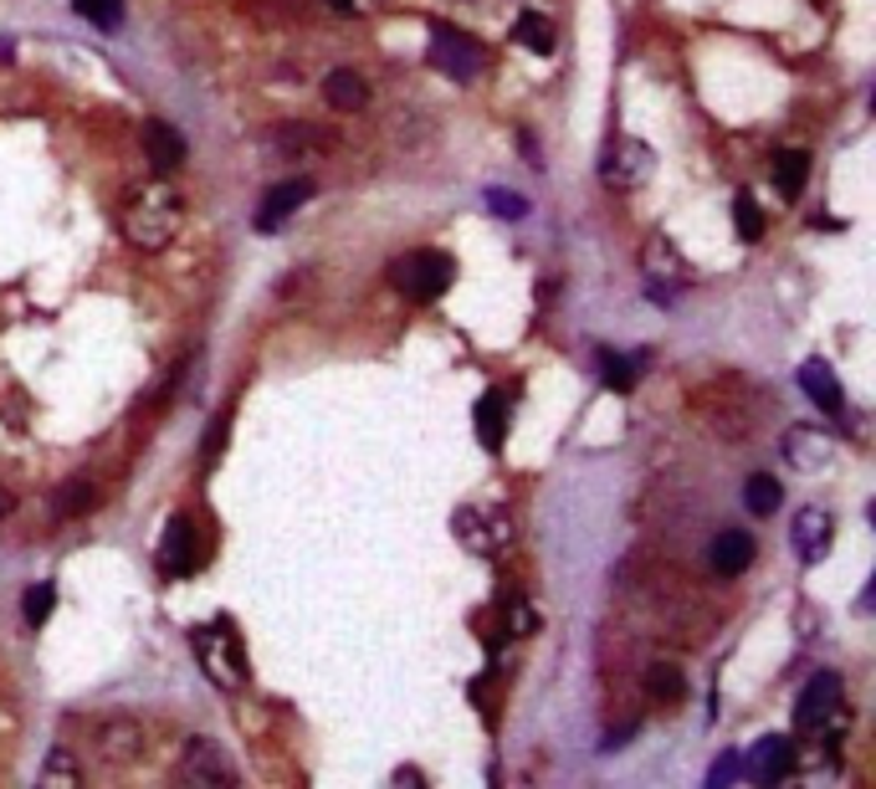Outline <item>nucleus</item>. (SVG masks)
<instances>
[{
  "label": "nucleus",
  "mask_w": 876,
  "mask_h": 789,
  "mask_svg": "<svg viewBox=\"0 0 876 789\" xmlns=\"http://www.w3.org/2000/svg\"><path fill=\"white\" fill-rule=\"evenodd\" d=\"M179 216H185V200H179V190L169 185V175H160V179L134 185V190L123 195L119 231H123L129 246H139V252H164L179 231Z\"/></svg>",
  "instance_id": "nucleus-1"
},
{
  "label": "nucleus",
  "mask_w": 876,
  "mask_h": 789,
  "mask_svg": "<svg viewBox=\"0 0 876 789\" xmlns=\"http://www.w3.org/2000/svg\"><path fill=\"white\" fill-rule=\"evenodd\" d=\"M190 646H195L200 671H206L221 692H241V687H247L252 667H247V646H241V636H237L231 621H210V626H200Z\"/></svg>",
  "instance_id": "nucleus-2"
},
{
  "label": "nucleus",
  "mask_w": 876,
  "mask_h": 789,
  "mask_svg": "<svg viewBox=\"0 0 876 789\" xmlns=\"http://www.w3.org/2000/svg\"><path fill=\"white\" fill-rule=\"evenodd\" d=\"M390 283L410 303H436L446 287L457 283V267H451V256H441V252H405L401 262L390 267Z\"/></svg>",
  "instance_id": "nucleus-3"
},
{
  "label": "nucleus",
  "mask_w": 876,
  "mask_h": 789,
  "mask_svg": "<svg viewBox=\"0 0 876 789\" xmlns=\"http://www.w3.org/2000/svg\"><path fill=\"white\" fill-rule=\"evenodd\" d=\"M431 67H441L451 83H472V77L488 67V52H482L477 36H467V31L436 21V26H431Z\"/></svg>",
  "instance_id": "nucleus-4"
},
{
  "label": "nucleus",
  "mask_w": 876,
  "mask_h": 789,
  "mask_svg": "<svg viewBox=\"0 0 876 789\" xmlns=\"http://www.w3.org/2000/svg\"><path fill=\"white\" fill-rule=\"evenodd\" d=\"M651 175H656V154L640 139H615V144L600 150V179L610 190H640Z\"/></svg>",
  "instance_id": "nucleus-5"
},
{
  "label": "nucleus",
  "mask_w": 876,
  "mask_h": 789,
  "mask_svg": "<svg viewBox=\"0 0 876 789\" xmlns=\"http://www.w3.org/2000/svg\"><path fill=\"white\" fill-rule=\"evenodd\" d=\"M179 779H190V785H200V789H221V785H237V764H231V754H226L221 744L190 738L185 759H179Z\"/></svg>",
  "instance_id": "nucleus-6"
},
{
  "label": "nucleus",
  "mask_w": 876,
  "mask_h": 789,
  "mask_svg": "<svg viewBox=\"0 0 876 789\" xmlns=\"http://www.w3.org/2000/svg\"><path fill=\"white\" fill-rule=\"evenodd\" d=\"M308 200H313V179H308V175L283 179V185H272V190L256 200L252 226H256V231H283V226L293 221V216L308 206Z\"/></svg>",
  "instance_id": "nucleus-7"
},
{
  "label": "nucleus",
  "mask_w": 876,
  "mask_h": 789,
  "mask_svg": "<svg viewBox=\"0 0 876 789\" xmlns=\"http://www.w3.org/2000/svg\"><path fill=\"white\" fill-rule=\"evenodd\" d=\"M200 559H206V549H200L195 523L185 518V513H175V518L164 523V534H160V569H164V574H195Z\"/></svg>",
  "instance_id": "nucleus-8"
},
{
  "label": "nucleus",
  "mask_w": 876,
  "mask_h": 789,
  "mask_svg": "<svg viewBox=\"0 0 876 789\" xmlns=\"http://www.w3.org/2000/svg\"><path fill=\"white\" fill-rule=\"evenodd\" d=\"M92 748H98V759L103 764H134L144 754V723L139 717H103L98 728H92Z\"/></svg>",
  "instance_id": "nucleus-9"
},
{
  "label": "nucleus",
  "mask_w": 876,
  "mask_h": 789,
  "mask_svg": "<svg viewBox=\"0 0 876 789\" xmlns=\"http://www.w3.org/2000/svg\"><path fill=\"white\" fill-rule=\"evenodd\" d=\"M646 283H651V293H656V303H671V287H682L692 272H687V262H682V252L671 246L667 237H651L646 241Z\"/></svg>",
  "instance_id": "nucleus-10"
},
{
  "label": "nucleus",
  "mask_w": 876,
  "mask_h": 789,
  "mask_svg": "<svg viewBox=\"0 0 876 789\" xmlns=\"http://www.w3.org/2000/svg\"><path fill=\"white\" fill-rule=\"evenodd\" d=\"M267 150L293 160V164H303V160H324V154H333V139H328L318 123H277V129L267 134Z\"/></svg>",
  "instance_id": "nucleus-11"
},
{
  "label": "nucleus",
  "mask_w": 876,
  "mask_h": 789,
  "mask_svg": "<svg viewBox=\"0 0 876 789\" xmlns=\"http://www.w3.org/2000/svg\"><path fill=\"white\" fill-rule=\"evenodd\" d=\"M831 534H835V523L825 507H800L795 513V523H789V544H795V554H800L804 565H820L825 559V549H831Z\"/></svg>",
  "instance_id": "nucleus-12"
},
{
  "label": "nucleus",
  "mask_w": 876,
  "mask_h": 789,
  "mask_svg": "<svg viewBox=\"0 0 876 789\" xmlns=\"http://www.w3.org/2000/svg\"><path fill=\"white\" fill-rule=\"evenodd\" d=\"M835 708H841V677H835V671H815V677L804 682L800 702H795V728H820Z\"/></svg>",
  "instance_id": "nucleus-13"
},
{
  "label": "nucleus",
  "mask_w": 876,
  "mask_h": 789,
  "mask_svg": "<svg viewBox=\"0 0 876 789\" xmlns=\"http://www.w3.org/2000/svg\"><path fill=\"white\" fill-rule=\"evenodd\" d=\"M708 565H713V574H723V580H738L743 569L754 565V538L743 534V528H723V534L708 544Z\"/></svg>",
  "instance_id": "nucleus-14"
},
{
  "label": "nucleus",
  "mask_w": 876,
  "mask_h": 789,
  "mask_svg": "<svg viewBox=\"0 0 876 789\" xmlns=\"http://www.w3.org/2000/svg\"><path fill=\"white\" fill-rule=\"evenodd\" d=\"M139 139H144V160H149V169H154V175H175L179 164H185V139H179L169 123L149 119Z\"/></svg>",
  "instance_id": "nucleus-15"
},
{
  "label": "nucleus",
  "mask_w": 876,
  "mask_h": 789,
  "mask_svg": "<svg viewBox=\"0 0 876 789\" xmlns=\"http://www.w3.org/2000/svg\"><path fill=\"white\" fill-rule=\"evenodd\" d=\"M800 390L825 410V416H841V410H846V395H841V385H835L831 364H820V359L800 364Z\"/></svg>",
  "instance_id": "nucleus-16"
},
{
  "label": "nucleus",
  "mask_w": 876,
  "mask_h": 789,
  "mask_svg": "<svg viewBox=\"0 0 876 789\" xmlns=\"http://www.w3.org/2000/svg\"><path fill=\"white\" fill-rule=\"evenodd\" d=\"M324 98H328V108H339V113H359V108L370 103V83L359 73H349V67H339V73L324 77Z\"/></svg>",
  "instance_id": "nucleus-17"
},
{
  "label": "nucleus",
  "mask_w": 876,
  "mask_h": 789,
  "mask_svg": "<svg viewBox=\"0 0 876 789\" xmlns=\"http://www.w3.org/2000/svg\"><path fill=\"white\" fill-rule=\"evenodd\" d=\"M789 764H795V738H785V733H774L754 748V779H764V785H779L789 775Z\"/></svg>",
  "instance_id": "nucleus-18"
},
{
  "label": "nucleus",
  "mask_w": 876,
  "mask_h": 789,
  "mask_svg": "<svg viewBox=\"0 0 876 789\" xmlns=\"http://www.w3.org/2000/svg\"><path fill=\"white\" fill-rule=\"evenodd\" d=\"M804 179H810V150H779L774 154V185H779V195H795L804 190Z\"/></svg>",
  "instance_id": "nucleus-19"
},
{
  "label": "nucleus",
  "mask_w": 876,
  "mask_h": 789,
  "mask_svg": "<svg viewBox=\"0 0 876 789\" xmlns=\"http://www.w3.org/2000/svg\"><path fill=\"white\" fill-rule=\"evenodd\" d=\"M503 431H507V410H503V395L492 390V395L477 401V441L488 451H497L503 447Z\"/></svg>",
  "instance_id": "nucleus-20"
},
{
  "label": "nucleus",
  "mask_w": 876,
  "mask_h": 789,
  "mask_svg": "<svg viewBox=\"0 0 876 789\" xmlns=\"http://www.w3.org/2000/svg\"><path fill=\"white\" fill-rule=\"evenodd\" d=\"M92 503H98V487H92L88 476H73V482H62V487L52 492V513H57V518H83Z\"/></svg>",
  "instance_id": "nucleus-21"
},
{
  "label": "nucleus",
  "mask_w": 876,
  "mask_h": 789,
  "mask_svg": "<svg viewBox=\"0 0 876 789\" xmlns=\"http://www.w3.org/2000/svg\"><path fill=\"white\" fill-rule=\"evenodd\" d=\"M457 534L467 538V544H472L477 554H492L497 549V544H503V523H482V513H477V507H467V513H457Z\"/></svg>",
  "instance_id": "nucleus-22"
},
{
  "label": "nucleus",
  "mask_w": 876,
  "mask_h": 789,
  "mask_svg": "<svg viewBox=\"0 0 876 789\" xmlns=\"http://www.w3.org/2000/svg\"><path fill=\"white\" fill-rule=\"evenodd\" d=\"M513 36H518L528 52H538V57L554 52V26H549V15H538V11H523L518 21H513Z\"/></svg>",
  "instance_id": "nucleus-23"
},
{
  "label": "nucleus",
  "mask_w": 876,
  "mask_h": 789,
  "mask_svg": "<svg viewBox=\"0 0 876 789\" xmlns=\"http://www.w3.org/2000/svg\"><path fill=\"white\" fill-rule=\"evenodd\" d=\"M646 692H651L656 702H682L687 698V677L671 661H656V667H646Z\"/></svg>",
  "instance_id": "nucleus-24"
},
{
  "label": "nucleus",
  "mask_w": 876,
  "mask_h": 789,
  "mask_svg": "<svg viewBox=\"0 0 876 789\" xmlns=\"http://www.w3.org/2000/svg\"><path fill=\"white\" fill-rule=\"evenodd\" d=\"M594 364H600V380H605L610 390H636V364L631 359H621L615 349H594Z\"/></svg>",
  "instance_id": "nucleus-25"
},
{
  "label": "nucleus",
  "mask_w": 876,
  "mask_h": 789,
  "mask_svg": "<svg viewBox=\"0 0 876 789\" xmlns=\"http://www.w3.org/2000/svg\"><path fill=\"white\" fill-rule=\"evenodd\" d=\"M743 503L754 507V513H774V507L785 503V487H779L769 472H754L748 482H743Z\"/></svg>",
  "instance_id": "nucleus-26"
},
{
  "label": "nucleus",
  "mask_w": 876,
  "mask_h": 789,
  "mask_svg": "<svg viewBox=\"0 0 876 789\" xmlns=\"http://www.w3.org/2000/svg\"><path fill=\"white\" fill-rule=\"evenodd\" d=\"M733 231H738L743 241H758L764 237V210H758V200L748 190L733 195Z\"/></svg>",
  "instance_id": "nucleus-27"
},
{
  "label": "nucleus",
  "mask_w": 876,
  "mask_h": 789,
  "mask_svg": "<svg viewBox=\"0 0 876 789\" xmlns=\"http://www.w3.org/2000/svg\"><path fill=\"white\" fill-rule=\"evenodd\" d=\"M36 779H42L46 789H52V785L77 789V785H83V769L73 764V754H67V748H52V754H46V764H42V775H36Z\"/></svg>",
  "instance_id": "nucleus-28"
},
{
  "label": "nucleus",
  "mask_w": 876,
  "mask_h": 789,
  "mask_svg": "<svg viewBox=\"0 0 876 789\" xmlns=\"http://www.w3.org/2000/svg\"><path fill=\"white\" fill-rule=\"evenodd\" d=\"M73 11L83 15V21H92V26H103V31L123 26V0H73Z\"/></svg>",
  "instance_id": "nucleus-29"
},
{
  "label": "nucleus",
  "mask_w": 876,
  "mask_h": 789,
  "mask_svg": "<svg viewBox=\"0 0 876 789\" xmlns=\"http://www.w3.org/2000/svg\"><path fill=\"white\" fill-rule=\"evenodd\" d=\"M52 605H57V584H31L26 600H21V615H26V626H46Z\"/></svg>",
  "instance_id": "nucleus-30"
},
{
  "label": "nucleus",
  "mask_w": 876,
  "mask_h": 789,
  "mask_svg": "<svg viewBox=\"0 0 876 789\" xmlns=\"http://www.w3.org/2000/svg\"><path fill=\"white\" fill-rule=\"evenodd\" d=\"M785 451L800 467H820V457H825V441H820V436H804V431H789L785 436Z\"/></svg>",
  "instance_id": "nucleus-31"
},
{
  "label": "nucleus",
  "mask_w": 876,
  "mask_h": 789,
  "mask_svg": "<svg viewBox=\"0 0 876 789\" xmlns=\"http://www.w3.org/2000/svg\"><path fill=\"white\" fill-rule=\"evenodd\" d=\"M503 611H507V631H513V636H528V631L538 626L534 605H523L518 595H507V600H503Z\"/></svg>",
  "instance_id": "nucleus-32"
},
{
  "label": "nucleus",
  "mask_w": 876,
  "mask_h": 789,
  "mask_svg": "<svg viewBox=\"0 0 876 789\" xmlns=\"http://www.w3.org/2000/svg\"><path fill=\"white\" fill-rule=\"evenodd\" d=\"M226 431H231V416H226V410H221V416L210 420V431H206V447H200V457H206V467L216 462V451L226 447Z\"/></svg>",
  "instance_id": "nucleus-33"
},
{
  "label": "nucleus",
  "mask_w": 876,
  "mask_h": 789,
  "mask_svg": "<svg viewBox=\"0 0 876 789\" xmlns=\"http://www.w3.org/2000/svg\"><path fill=\"white\" fill-rule=\"evenodd\" d=\"M488 200H492V210H503L507 221H513V216H523V210H528V206H523V195H503V190H492Z\"/></svg>",
  "instance_id": "nucleus-34"
},
{
  "label": "nucleus",
  "mask_w": 876,
  "mask_h": 789,
  "mask_svg": "<svg viewBox=\"0 0 876 789\" xmlns=\"http://www.w3.org/2000/svg\"><path fill=\"white\" fill-rule=\"evenodd\" d=\"M733 769H738V759H723L713 775H708V785H723V779H733Z\"/></svg>",
  "instance_id": "nucleus-35"
},
{
  "label": "nucleus",
  "mask_w": 876,
  "mask_h": 789,
  "mask_svg": "<svg viewBox=\"0 0 876 789\" xmlns=\"http://www.w3.org/2000/svg\"><path fill=\"white\" fill-rule=\"evenodd\" d=\"M328 6H333L339 15H359V0H328Z\"/></svg>",
  "instance_id": "nucleus-36"
},
{
  "label": "nucleus",
  "mask_w": 876,
  "mask_h": 789,
  "mask_svg": "<svg viewBox=\"0 0 876 789\" xmlns=\"http://www.w3.org/2000/svg\"><path fill=\"white\" fill-rule=\"evenodd\" d=\"M11 507H15V497L6 487H0V518H11Z\"/></svg>",
  "instance_id": "nucleus-37"
}]
</instances>
